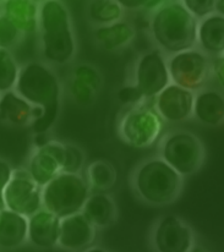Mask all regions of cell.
I'll return each instance as SVG.
<instances>
[{
    "mask_svg": "<svg viewBox=\"0 0 224 252\" xmlns=\"http://www.w3.org/2000/svg\"><path fill=\"white\" fill-rule=\"evenodd\" d=\"M81 213L95 228H104L114 223L117 208L112 198L105 193L89 196Z\"/></svg>",
    "mask_w": 224,
    "mask_h": 252,
    "instance_id": "obj_19",
    "label": "cell"
},
{
    "mask_svg": "<svg viewBox=\"0 0 224 252\" xmlns=\"http://www.w3.org/2000/svg\"><path fill=\"white\" fill-rule=\"evenodd\" d=\"M70 92H71L75 100L80 104H90L96 95V92L92 88L76 79L70 82Z\"/></svg>",
    "mask_w": 224,
    "mask_h": 252,
    "instance_id": "obj_29",
    "label": "cell"
},
{
    "mask_svg": "<svg viewBox=\"0 0 224 252\" xmlns=\"http://www.w3.org/2000/svg\"><path fill=\"white\" fill-rule=\"evenodd\" d=\"M89 196V185L80 174L60 173L42 188V207L62 219L81 212Z\"/></svg>",
    "mask_w": 224,
    "mask_h": 252,
    "instance_id": "obj_5",
    "label": "cell"
},
{
    "mask_svg": "<svg viewBox=\"0 0 224 252\" xmlns=\"http://www.w3.org/2000/svg\"><path fill=\"white\" fill-rule=\"evenodd\" d=\"M29 218L6 208L0 211V248L16 249L27 240Z\"/></svg>",
    "mask_w": 224,
    "mask_h": 252,
    "instance_id": "obj_17",
    "label": "cell"
},
{
    "mask_svg": "<svg viewBox=\"0 0 224 252\" xmlns=\"http://www.w3.org/2000/svg\"><path fill=\"white\" fill-rule=\"evenodd\" d=\"M84 155L76 146L65 143V160L63 173L79 174L84 164Z\"/></svg>",
    "mask_w": 224,
    "mask_h": 252,
    "instance_id": "obj_27",
    "label": "cell"
},
{
    "mask_svg": "<svg viewBox=\"0 0 224 252\" xmlns=\"http://www.w3.org/2000/svg\"><path fill=\"white\" fill-rule=\"evenodd\" d=\"M192 114L202 124L218 126L224 120V100L217 92L207 91L196 95L193 100Z\"/></svg>",
    "mask_w": 224,
    "mask_h": 252,
    "instance_id": "obj_20",
    "label": "cell"
},
{
    "mask_svg": "<svg viewBox=\"0 0 224 252\" xmlns=\"http://www.w3.org/2000/svg\"><path fill=\"white\" fill-rule=\"evenodd\" d=\"M152 34L163 49L178 54L195 45L197 21L183 2H163L152 19Z\"/></svg>",
    "mask_w": 224,
    "mask_h": 252,
    "instance_id": "obj_2",
    "label": "cell"
},
{
    "mask_svg": "<svg viewBox=\"0 0 224 252\" xmlns=\"http://www.w3.org/2000/svg\"><path fill=\"white\" fill-rule=\"evenodd\" d=\"M118 98L124 104H137L143 99L141 93L138 92L137 88L134 85L125 86L118 92Z\"/></svg>",
    "mask_w": 224,
    "mask_h": 252,
    "instance_id": "obj_31",
    "label": "cell"
},
{
    "mask_svg": "<svg viewBox=\"0 0 224 252\" xmlns=\"http://www.w3.org/2000/svg\"><path fill=\"white\" fill-rule=\"evenodd\" d=\"M74 79L79 80V81L84 82L89 87L92 88L96 93L102 86V79L100 75L98 74L97 70L95 67L90 66V65H79L76 69L74 70Z\"/></svg>",
    "mask_w": 224,
    "mask_h": 252,
    "instance_id": "obj_28",
    "label": "cell"
},
{
    "mask_svg": "<svg viewBox=\"0 0 224 252\" xmlns=\"http://www.w3.org/2000/svg\"><path fill=\"white\" fill-rule=\"evenodd\" d=\"M4 208H5L4 201H2V197H1V195H0V211H1V210H4Z\"/></svg>",
    "mask_w": 224,
    "mask_h": 252,
    "instance_id": "obj_37",
    "label": "cell"
},
{
    "mask_svg": "<svg viewBox=\"0 0 224 252\" xmlns=\"http://www.w3.org/2000/svg\"><path fill=\"white\" fill-rule=\"evenodd\" d=\"M192 231L178 217H163L155 229L153 243L158 252H190Z\"/></svg>",
    "mask_w": 224,
    "mask_h": 252,
    "instance_id": "obj_12",
    "label": "cell"
},
{
    "mask_svg": "<svg viewBox=\"0 0 224 252\" xmlns=\"http://www.w3.org/2000/svg\"><path fill=\"white\" fill-rule=\"evenodd\" d=\"M143 2L145 1H119V4L122 5V6H125L128 7V9H142L143 7Z\"/></svg>",
    "mask_w": 224,
    "mask_h": 252,
    "instance_id": "obj_34",
    "label": "cell"
},
{
    "mask_svg": "<svg viewBox=\"0 0 224 252\" xmlns=\"http://www.w3.org/2000/svg\"><path fill=\"white\" fill-rule=\"evenodd\" d=\"M38 27L45 59L65 64L75 54V39L69 12L59 1H45L39 7Z\"/></svg>",
    "mask_w": 224,
    "mask_h": 252,
    "instance_id": "obj_3",
    "label": "cell"
},
{
    "mask_svg": "<svg viewBox=\"0 0 224 252\" xmlns=\"http://www.w3.org/2000/svg\"><path fill=\"white\" fill-rule=\"evenodd\" d=\"M59 226V217L42 207L29 217L27 239L37 248H53L58 244Z\"/></svg>",
    "mask_w": 224,
    "mask_h": 252,
    "instance_id": "obj_15",
    "label": "cell"
},
{
    "mask_svg": "<svg viewBox=\"0 0 224 252\" xmlns=\"http://www.w3.org/2000/svg\"><path fill=\"white\" fill-rule=\"evenodd\" d=\"M32 108L15 91H9L0 97V119L12 126H29L33 122Z\"/></svg>",
    "mask_w": 224,
    "mask_h": 252,
    "instance_id": "obj_18",
    "label": "cell"
},
{
    "mask_svg": "<svg viewBox=\"0 0 224 252\" xmlns=\"http://www.w3.org/2000/svg\"><path fill=\"white\" fill-rule=\"evenodd\" d=\"M135 80L134 86L142 98L157 97L169 85L167 63L160 50H152L140 58L136 66Z\"/></svg>",
    "mask_w": 224,
    "mask_h": 252,
    "instance_id": "obj_10",
    "label": "cell"
},
{
    "mask_svg": "<svg viewBox=\"0 0 224 252\" xmlns=\"http://www.w3.org/2000/svg\"><path fill=\"white\" fill-rule=\"evenodd\" d=\"M117 180V171L105 160L92 162L86 169L87 185L97 191H105L112 188Z\"/></svg>",
    "mask_w": 224,
    "mask_h": 252,
    "instance_id": "obj_23",
    "label": "cell"
},
{
    "mask_svg": "<svg viewBox=\"0 0 224 252\" xmlns=\"http://www.w3.org/2000/svg\"><path fill=\"white\" fill-rule=\"evenodd\" d=\"M96 38L104 49L117 50L135 38V30L128 22L119 21L98 29L96 31Z\"/></svg>",
    "mask_w": 224,
    "mask_h": 252,
    "instance_id": "obj_21",
    "label": "cell"
},
{
    "mask_svg": "<svg viewBox=\"0 0 224 252\" xmlns=\"http://www.w3.org/2000/svg\"><path fill=\"white\" fill-rule=\"evenodd\" d=\"M96 239V228L79 213L60 219L58 245L69 251H81L92 245Z\"/></svg>",
    "mask_w": 224,
    "mask_h": 252,
    "instance_id": "obj_14",
    "label": "cell"
},
{
    "mask_svg": "<svg viewBox=\"0 0 224 252\" xmlns=\"http://www.w3.org/2000/svg\"><path fill=\"white\" fill-rule=\"evenodd\" d=\"M160 159L164 160L178 174H195L205 160V147L200 138L188 131H178L162 142Z\"/></svg>",
    "mask_w": 224,
    "mask_h": 252,
    "instance_id": "obj_7",
    "label": "cell"
},
{
    "mask_svg": "<svg viewBox=\"0 0 224 252\" xmlns=\"http://www.w3.org/2000/svg\"><path fill=\"white\" fill-rule=\"evenodd\" d=\"M19 65L10 50L0 48V93L9 92L15 87L19 77Z\"/></svg>",
    "mask_w": 224,
    "mask_h": 252,
    "instance_id": "obj_25",
    "label": "cell"
},
{
    "mask_svg": "<svg viewBox=\"0 0 224 252\" xmlns=\"http://www.w3.org/2000/svg\"><path fill=\"white\" fill-rule=\"evenodd\" d=\"M197 37L201 45L211 53L224 49V19L221 15L208 16L197 26Z\"/></svg>",
    "mask_w": 224,
    "mask_h": 252,
    "instance_id": "obj_22",
    "label": "cell"
},
{
    "mask_svg": "<svg viewBox=\"0 0 224 252\" xmlns=\"http://www.w3.org/2000/svg\"><path fill=\"white\" fill-rule=\"evenodd\" d=\"M0 12H1V7H0Z\"/></svg>",
    "mask_w": 224,
    "mask_h": 252,
    "instance_id": "obj_39",
    "label": "cell"
},
{
    "mask_svg": "<svg viewBox=\"0 0 224 252\" xmlns=\"http://www.w3.org/2000/svg\"><path fill=\"white\" fill-rule=\"evenodd\" d=\"M224 59L223 57L218 58L215 63H213V71H215L216 77H217L218 82H220L221 86H223V79H224Z\"/></svg>",
    "mask_w": 224,
    "mask_h": 252,
    "instance_id": "obj_33",
    "label": "cell"
},
{
    "mask_svg": "<svg viewBox=\"0 0 224 252\" xmlns=\"http://www.w3.org/2000/svg\"><path fill=\"white\" fill-rule=\"evenodd\" d=\"M195 95L191 91L179 86L168 85L156 99L157 113L162 119L170 123H179L191 117Z\"/></svg>",
    "mask_w": 224,
    "mask_h": 252,
    "instance_id": "obj_13",
    "label": "cell"
},
{
    "mask_svg": "<svg viewBox=\"0 0 224 252\" xmlns=\"http://www.w3.org/2000/svg\"><path fill=\"white\" fill-rule=\"evenodd\" d=\"M89 12L92 21L100 25H112L119 22L123 15V7L119 1L97 0L91 2Z\"/></svg>",
    "mask_w": 224,
    "mask_h": 252,
    "instance_id": "obj_24",
    "label": "cell"
},
{
    "mask_svg": "<svg viewBox=\"0 0 224 252\" xmlns=\"http://www.w3.org/2000/svg\"><path fill=\"white\" fill-rule=\"evenodd\" d=\"M190 252H206V251L201 248H195L192 251H190Z\"/></svg>",
    "mask_w": 224,
    "mask_h": 252,
    "instance_id": "obj_38",
    "label": "cell"
},
{
    "mask_svg": "<svg viewBox=\"0 0 224 252\" xmlns=\"http://www.w3.org/2000/svg\"><path fill=\"white\" fill-rule=\"evenodd\" d=\"M1 197L6 210L26 218L42 208V188L32 180L29 171L25 169L12 170Z\"/></svg>",
    "mask_w": 224,
    "mask_h": 252,
    "instance_id": "obj_8",
    "label": "cell"
},
{
    "mask_svg": "<svg viewBox=\"0 0 224 252\" xmlns=\"http://www.w3.org/2000/svg\"><path fill=\"white\" fill-rule=\"evenodd\" d=\"M14 169L11 168L9 162H6L5 159L0 158V195L4 191L5 186L9 183L10 178H11V174Z\"/></svg>",
    "mask_w": 224,
    "mask_h": 252,
    "instance_id": "obj_32",
    "label": "cell"
},
{
    "mask_svg": "<svg viewBox=\"0 0 224 252\" xmlns=\"http://www.w3.org/2000/svg\"><path fill=\"white\" fill-rule=\"evenodd\" d=\"M223 5L224 1H215V10H217V11L220 12L221 16H223Z\"/></svg>",
    "mask_w": 224,
    "mask_h": 252,
    "instance_id": "obj_35",
    "label": "cell"
},
{
    "mask_svg": "<svg viewBox=\"0 0 224 252\" xmlns=\"http://www.w3.org/2000/svg\"><path fill=\"white\" fill-rule=\"evenodd\" d=\"M117 128L123 142L135 148H148L160 140L163 119L155 108L135 104L120 115Z\"/></svg>",
    "mask_w": 224,
    "mask_h": 252,
    "instance_id": "obj_6",
    "label": "cell"
},
{
    "mask_svg": "<svg viewBox=\"0 0 224 252\" xmlns=\"http://www.w3.org/2000/svg\"><path fill=\"white\" fill-rule=\"evenodd\" d=\"M85 252H105V251L99 248H93V249H89V250H86Z\"/></svg>",
    "mask_w": 224,
    "mask_h": 252,
    "instance_id": "obj_36",
    "label": "cell"
},
{
    "mask_svg": "<svg viewBox=\"0 0 224 252\" xmlns=\"http://www.w3.org/2000/svg\"><path fill=\"white\" fill-rule=\"evenodd\" d=\"M22 34L2 12H0V48L7 49L15 47L21 39Z\"/></svg>",
    "mask_w": 224,
    "mask_h": 252,
    "instance_id": "obj_26",
    "label": "cell"
},
{
    "mask_svg": "<svg viewBox=\"0 0 224 252\" xmlns=\"http://www.w3.org/2000/svg\"><path fill=\"white\" fill-rule=\"evenodd\" d=\"M1 12L21 34L33 33L38 27L39 9L30 0H7L2 2Z\"/></svg>",
    "mask_w": 224,
    "mask_h": 252,
    "instance_id": "obj_16",
    "label": "cell"
},
{
    "mask_svg": "<svg viewBox=\"0 0 224 252\" xmlns=\"http://www.w3.org/2000/svg\"><path fill=\"white\" fill-rule=\"evenodd\" d=\"M168 66L169 77L175 86L188 91L198 90L208 76V62L197 50H185L175 54Z\"/></svg>",
    "mask_w": 224,
    "mask_h": 252,
    "instance_id": "obj_9",
    "label": "cell"
},
{
    "mask_svg": "<svg viewBox=\"0 0 224 252\" xmlns=\"http://www.w3.org/2000/svg\"><path fill=\"white\" fill-rule=\"evenodd\" d=\"M183 5L195 17H205L212 14L215 10L213 0H186L183 1Z\"/></svg>",
    "mask_w": 224,
    "mask_h": 252,
    "instance_id": "obj_30",
    "label": "cell"
},
{
    "mask_svg": "<svg viewBox=\"0 0 224 252\" xmlns=\"http://www.w3.org/2000/svg\"><path fill=\"white\" fill-rule=\"evenodd\" d=\"M15 92L33 107H41L43 115L32 123L36 133H45L59 114L60 86L57 76L41 63H29L20 69Z\"/></svg>",
    "mask_w": 224,
    "mask_h": 252,
    "instance_id": "obj_1",
    "label": "cell"
},
{
    "mask_svg": "<svg viewBox=\"0 0 224 252\" xmlns=\"http://www.w3.org/2000/svg\"><path fill=\"white\" fill-rule=\"evenodd\" d=\"M64 160L65 143L47 141L44 145L34 148L29 159L27 171L39 188H44L55 176L63 173Z\"/></svg>",
    "mask_w": 224,
    "mask_h": 252,
    "instance_id": "obj_11",
    "label": "cell"
},
{
    "mask_svg": "<svg viewBox=\"0 0 224 252\" xmlns=\"http://www.w3.org/2000/svg\"><path fill=\"white\" fill-rule=\"evenodd\" d=\"M132 185L142 201L150 205L164 206L179 197L183 176L160 158H152L136 169Z\"/></svg>",
    "mask_w": 224,
    "mask_h": 252,
    "instance_id": "obj_4",
    "label": "cell"
}]
</instances>
